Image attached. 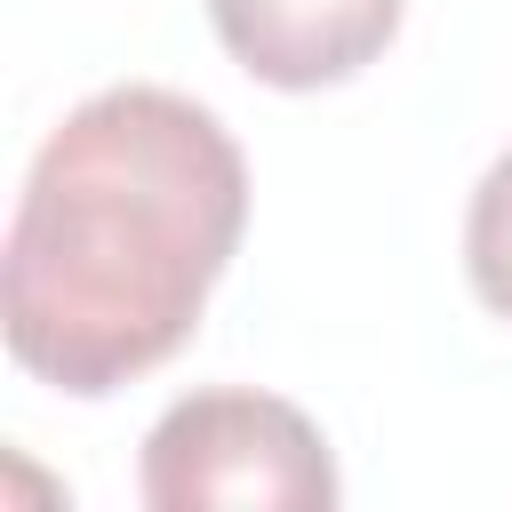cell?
Instances as JSON below:
<instances>
[{
	"instance_id": "cell-1",
	"label": "cell",
	"mask_w": 512,
	"mask_h": 512,
	"mask_svg": "<svg viewBox=\"0 0 512 512\" xmlns=\"http://www.w3.org/2000/svg\"><path fill=\"white\" fill-rule=\"evenodd\" d=\"M248 224L232 128L152 80L72 104L24 168L0 248V328L16 368L104 400L160 368Z\"/></svg>"
},
{
	"instance_id": "cell-2",
	"label": "cell",
	"mask_w": 512,
	"mask_h": 512,
	"mask_svg": "<svg viewBox=\"0 0 512 512\" xmlns=\"http://www.w3.org/2000/svg\"><path fill=\"white\" fill-rule=\"evenodd\" d=\"M136 488L152 512H328L336 464L296 400L216 384L144 432Z\"/></svg>"
},
{
	"instance_id": "cell-3",
	"label": "cell",
	"mask_w": 512,
	"mask_h": 512,
	"mask_svg": "<svg viewBox=\"0 0 512 512\" xmlns=\"http://www.w3.org/2000/svg\"><path fill=\"white\" fill-rule=\"evenodd\" d=\"M408 0H208V24L264 88H336L384 56Z\"/></svg>"
},
{
	"instance_id": "cell-4",
	"label": "cell",
	"mask_w": 512,
	"mask_h": 512,
	"mask_svg": "<svg viewBox=\"0 0 512 512\" xmlns=\"http://www.w3.org/2000/svg\"><path fill=\"white\" fill-rule=\"evenodd\" d=\"M464 272L472 296L512 320V152L488 160V176L472 184V216H464Z\"/></svg>"
}]
</instances>
